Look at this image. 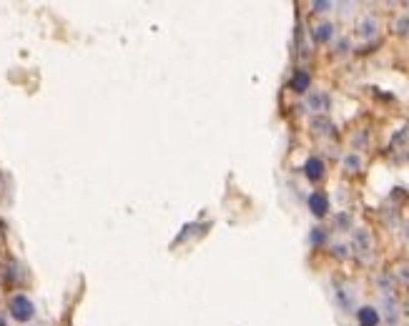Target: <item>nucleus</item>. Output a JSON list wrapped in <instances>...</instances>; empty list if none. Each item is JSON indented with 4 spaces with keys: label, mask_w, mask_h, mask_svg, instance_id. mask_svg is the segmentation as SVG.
Instances as JSON below:
<instances>
[{
    "label": "nucleus",
    "mask_w": 409,
    "mask_h": 326,
    "mask_svg": "<svg viewBox=\"0 0 409 326\" xmlns=\"http://www.w3.org/2000/svg\"><path fill=\"white\" fill-rule=\"evenodd\" d=\"M304 176L309 178V181H322L324 178V161L322 158H309L304 163Z\"/></svg>",
    "instance_id": "nucleus-6"
},
{
    "label": "nucleus",
    "mask_w": 409,
    "mask_h": 326,
    "mask_svg": "<svg viewBox=\"0 0 409 326\" xmlns=\"http://www.w3.org/2000/svg\"><path fill=\"white\" fill-rule=\"evenodd\" d=\"M0 326H8L6 324V316H3V314H0Z\"/></svg>",
    "instance_id": "nucleus-21"
},
{
    "label": "nucleus",
    "mask_w": 409,
    "mask_h": 326,
    "mask_svg": "<svg viewBox=\"0 0 409 326\" xmlns=\"http://www.w3.org/2000/svg\"><path fill=\"white\" fill-rule=\"evenodd\" d=\"M8 314H11L13 321L18 324H28V321L35 319V303L30 301L25 294H13L8 299Z\"/></svg>",
    "instance_id": "nucleus-1"
},
{
    "label": "nucleus",
    "mask_w": 409,
    "mask_h": 326,
    "mask_svg": "<svg viewBox=\"0 0 409 326\" xmlns=\"http://www.w3.org/2000/svg\"><path fill=\"white\" fill-rule=\"evenodd\" d=\"M336 299H339L341 309H352V294L346 291L344 287H339V289H336Z\"/></svg>",
    "instance_id": "nucleus-13"
},
{
    "label": "nucleus",
    "mask_w": 409,
    "mask_h": 326,
    "mask_svg": "<svg viewBox=\"0 0 409 326\" xmlns=\"http://www.w3.org/2000/svg\"><path fill=\"white\" fill-rule=\"evenodd\" d=\"M394 28H397L399 35H407L409 33V18H402V20H397V25H394Z\"/></svg>",
    "instance_id": "nucleus-17"
},
{
    "label": "nucleus",
    "mask_w": 409,
    "mask_h": 326,
    "mask_svg": "<svg viewBox=\"0 0 409 326\" xmlns=\"http://www.w3.org/2000/svg\"><path fill=\"white\" fill-rule=\"evenodd\" d=\"M309 86H311L309 73H306V70H296L294 78H291V91H296V93H306V91H309Z\"/></svg>",
    "instance_id": "nucleus-8"
},
{
    "label": "nucleus",
    "mask_w": 409,
    "mask_h": 326,
    "mask_svg": "<svg viewBox=\"0 0 409 326\" xmlns=\"http://www.w3.org/2000/svg\"><path fill=\"white\" fill-rule=\"evenodd\" d=\"M311 128L317 133H322V136H334V123L329 118H324V115H317V118L311 120Z\"/></svg>",
    "instance_id": "nucleus-9"
},
{
    "label": "nucleus",
    "mask_w": 409,
    "mask_h": 326,
    "mask_svg": "<svg viewBox=\"0 0 409 326\" xmlns=\"http://www.w3.org/2000/svg\"><path fill=\"white\" fill-rule=\"evenodd\" d=\"M352 249H354V253H357L359 258L369 261L372 253H375V241H372V234H369L367 229H357L354 231V236H352Z\"/></svg>",
    "instance_id": "nucleus-2"
},
{
    "label": "nucleus",
    "mask_w": 409,
    "mask_h": 326,
    "mask_svg": "<svg viewBox=\"0 0 409 326\" xmlns=\"http://www.w3.org/2000/svg\"><path fill=\"white\" fill-rule=\"evenodd\" d=\"M346 48H349V43H346V40H341L339 46H336V53H339V56H344V53H346Z\"/></svg>",
    "instance_id": "nucleus-20"
},
{
    "label": "nucleus",
    "mask_w": 409,
    "mask_h": 326,
    "mask_svg": "<svg viewBox=\"0 0 409 326\" xmlns=\"http://www.w3.org/2000/svg\"><path fill=\"white\" fill-rule=\"evenodd\" d=\"M332 8V3H311V11L314 13H327Z\"/></svg>",
    "instance_id": "nucleus-18"
},
{
    "label": "nucleus",
    "mask_w": 409,
    "mask_h": 326,
    "mask_svg": "<svg viewBox=\"0 0 409 326\" xmlns=\"http://www.w3.org/2000/svg\"><path fill=\"white\" fill-rule=\"evenodd\" d=\"M332 35H334V25L332 23H319L311 28V38H314V43H327V40H332Z\"/></svg>",
    "instance_id": "nucleus-7"
},
{
    "label": "nucleus",
    "mask_w": 409,
    "mask_h": 326,
    "mask_svg": "<svg viewBox=\"0 0 409 326\" xmlns=\"http://www.w3.org/2000/svg\"><path fill=\"white\" fill-rule=\"evenodd\" d=\"M23 279V274H20V266H18L15 261H11V266H8V281H20Z\"/></svg>",
    "instance_id": "nucleus-14"
},
{
    "label": "nucleus",
    "mask_w": 409,
    "mask_h": 326,
    "mask_svg": "<svg viewBox=\"0 0 409 326\" xmlns=\"http://www.w3.org/2000/svg\"><path fill=\"white\" fill-rule=\"evenodd\" d=\"M384 309H386V324L394 326L399 316V306H397V301H394V296H384Z\"/></svg>",
    "instance_id": "nucleus-11"
},
{
    "label": "nucleus",
    "mask_w": 409,
    "mask_h": 326,
    "mask_svg": "<svg viewBox=\"0 0 409 326\" xmlns=\"http://www.w3.org/2000/svg\"><path fill=\"white\" fill-rule=\"evenodd\" d=\"M309 211L314 213L317 218L327 216V213H329V199H327V194H322V191H314V194L309 196Z\"/></svg>",
    "instance_id": "nucleus-3"
},
{
    "label": "nucleus",
    "mask_w": 409,
    "mask_h": 326,
    "mask_svg": "<svg viewBox=\"0 0 409 326\" xmlns=\"http://www.w3.org/2000/svg\"><path fill=\"white\" fill-rule=\"evenodd\" d=\"M306 104H309V108H311V111H317V113H324V111L329 108V98L324 96V93H319V91H317V93H311Z\"/></svg>",
    "instance_id": "nucleus-10"
},
{
    "label": "nucleus",
    "mask_w": 409,
    "mask_h": 326,
    "mask_svg": "<svg viewBox=\"0 0 409 326\" xmlns=\"http://www.w3.org/2000/svg\"><path fill=\"white\" fill-rule=\"evenodd\" d=\"M377 33H379V23H377V18H372V15L364 18L362 23L357 25V35L362 40H372Z\"/></svg>",
    "instance_id": "nucleus-4"
},
{
    "label": "nucleus",
    "mask_w": 409,
    "mask_h": 326,
    "mask_svg": "<svg viewBox=\"0 0 409 326\" xmlns=\"http://www.w3.org/2000/svg\"><path fill=\"white\" fill-rule=\"evenodd\" d=\"M332 251H334V256H339V258L346 256V246H341V244H336V246L332 249Z\"/></svg>",
    "instance_id": "nucleus-19"
},
{
    "label": "nucleus",
    "mask_w": 409,
    "mask_h": 326,
    "mask_svg": "<svg viewBox=\"0 0 409 326\" xmlns=\"http://www.w3.org/2000/svg\"><path fill=\"white\" fill-rule=\"evenodd\" d=\"M324 239H327V234H324V229H314V231H311V244H314V246H319V244H324Z\"/></svg>",
    "instance_id": "nucleus-16"
},
{
    "label": "nucleus",
    "mask_w": 409,
    "mask_h": 326,
    "mask_svg": "<svg viewBox=\"0 0 409 326\" xmlns=\"http://www.w3.org/2000/svg\"><path fill=\"white\" fill-rule=\"evenodd\" d=\"M357 321H359V326H379L382 316L375 306H362V309L357 311Z\"/></svg>",
    "instance_id": "nucleus-5"
},
{
    "label": "nucleus",
    "mask_w": 409,
    "mask_h": 326,
    "mask_svg": "<svg viewBox=\"0 0 409 326\" xmlns=\"http://www.w3.org/2000/svg\"><path fill=\"white\" fill-rule=\"evenodd\" d=\"M397 271H399L397 276H399V279H402L404 287H409V263H399Z\"/></svg>",
    "instance_id": "nucleus-15"
},
{
    "label": "nucleus",
    "mask_w": 409,
    "mask_h": 326,
    "mask_svg": "<svg viewBox=\"0 0 409 326\" xmlns=\"http://www.w3.org/2000/svg\"><path fill=\"white\" fill-rule=\"evenodd\" d=\"M344 168L349 173H357L359 168H362V158H359L357 153H349V156H344Z\"/></svg>",
    "instance_id": "nucleus-12"
}]
</instances>
